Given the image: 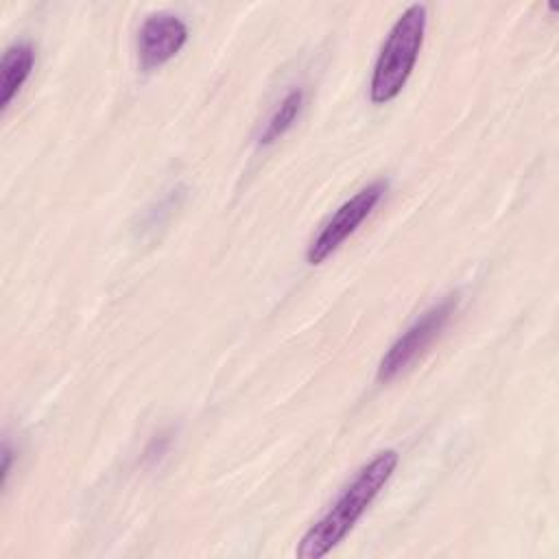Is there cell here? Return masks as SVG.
<instances>
[{
    "label": "cell",
    "mask_w": 559,
    "mask_h": 559,
    "mask_svg": "<svg viewBox=\"0 0 559 559\" xmlns=\"http://www.w3.org/2000/svg\"><path fill=\"white\" fill-rule=\"evenodd\" d=\"M397 463L400 454L395 450H382L362 465L332 507L301 535L295 555L299 559H319L336 548L386 487Z\"/></svg>",
    "instance_id": "1"
},
{
    "label": "cell",
    "mask_w": 559,
    "mask_h": 559,
    "mask_svg": "<svg viewBox=\"0 0 559 559\" xmlns=\"http://www.w3.org/2000/svg\"><path fill=\"white\" fill-rule=\"evenodd\" d=\"M459 306V295H445L441 301L424 310L384 352V356L378 362L376 378L378 382L386 384L395 380L402 371H406L424 352L439 338L448 321L452 319L454 310Z\"/></svg>",
    "instance_id": "3"
},
{
    "label": "cell",
    "mask_w": 559,
    "mask_h": 559,
    "mask_svg": "<svg viewBox=\"0 0 559 559\" xmlns=\"http://www.w3.org/2000/svg\"><path fill=\"white\" fill-rule=\"evenodd\" d=\"M386 188L389 183L384 179H376L369 186L360 188L345 203H341L336 212L328 218V223L321 227V231L308 245V251H306L308 264H321L323 260H328L362 225V221H367V216L382 201Z\"/></svg>",
    "instance_id": "4"
},
{
    "label": "cell",
    "mask_w": 559,
    "mask_h": 559,
    "mask_svg": "<svg viewBox=\"0 0 559 559\" xmlns=\"http://www.w3.org/2000/svg\"><path fill=\"white\" fill-rule=\"evenodd\" d=\"M426 26L428 9L421 2L406 7L395 20L373 63L369 81V98L373 105H386L400 96L419 59Z\"/></svg>",
    "instance_id": "2"
},
{
    "label": "cell",
    "mask_w": 559,
    "mask_h": 559,
    "mask_svg": "<svg viewBox=\"0 0 559 559\" xmlns=\"http://www.w3.org/2000/svg\"><path fill=\"white\" fill-rule=\"evenodd\" d=\"M33 66H35V48L28 41L11 44L4 50L2 61H0V74H2L0 105H2V109H7L11 105V100L17 96V92L31 76Z\"/></svg>",
    "instance_id": "6"
},
{
    "label": "cell",
    "mask_w": 559,
    "mask_h": 559,
    "mask_svg": "<svg viewBox=\"0 0 559 559\" xmlns=\"http://www.w3.org/2000/svg\"><path fill=\"white\" fill-rule=\"evenodd\" d=\"M11 459H13V450H11L9 441H4V445H2V485H7L9 472H11Z\"/></svg>",
    "instance_id": "8"
},
{
    "label": "cell",
    "mask_w": 559,
    "mask_h": 559,
    "mask_svg": "<svg viewBox=\"0 0 559 559\" xmlns=\"http://www.w3.org/2000/svg\"><path fill=\"white\" fill-rule=\"evenodd\" d=\"M304 103H306V92L301 87H293L280 103L277 107L273 109V114L269 116L260 138H258V144L260 146H271L273 142H277L299 118L301 109H304Z\"/></svg>",
    "instance_id": "7"
},
{
    "label": "cell",
    "mask_w": 559,
    "mask_h": 559,
    "mask_svg": "<svg viewBox=\"0 0 559 559\" xmlns=\"http://www.w3.org/2000/svg\"><path fill=\"white\" fill-rule=\"evenodd\" d=\"M188 41L186 22L168 11L151 13L138 31V61L144 72L168 63Z\"/></svg>",
    "instance_id": "5"
}]
</instances>
